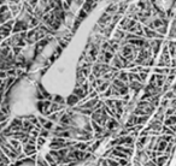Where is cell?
<instances>
[{
  "instance_id": "cell-18",
  "label": "cell",
  "mask_w": 176,
  "mask_h": 166,
  "mask_svg": "<svg viewBox=\"0 0 176 166\" xmlns=\"http://www.w3.org/2000/svg\"><path fill=\"white\" fill-rule=\"evenodd\" d=\"M150 115H136V124H141L144 125L145 123H147Z\"/></svg>"
},
{
  "instance_id": "cell-11",
  "label": "cell",
  "mask_w": 176,
  "mask_h": 166,
  "mask_svg": "<svg viewBox=\"0 0 176 166\" xmlns=\"http://www.w3.org/2000/svg\"><path fill=\"white\" fill-rule=\"evenodd\" d=\"M73 94H74V95H76V96L80 99V100L85 99V98L88 95L86 91H83V89H82L80 86H75V88H74V90H73Z\"/></svg>"
},
{
  "instance_id": "cell-7",
  "label": "cell",
  "mask_w": 176,
  "mask_h": 166,
  "mask_svg": "<svg viewBox=\"0 0 176 166\" xmlns=\"http://www.w3.org/2000/svg\"><path fill=\"white\" fill-rule=\"evenodd\" d=\"M78 102H80V99L74 95V94H70L66 99H65V106H70V107H74L76 105H78Z\"/></svg>"
},
{
  "instance_id": "cell-28",
  "label": "cell",
  "mask_w": 176,
  "mask_h": 166,
  "mask_svg": "<svg viewBox=\"0 0 176 166\" xmlns=\"http://www.w3.org/2000/svg\"><path fill=\"white\" fill-rule=\"evenodd\" d=\"M9 117H10V115H5V113H2V112L0 111V123H2V122H5V120H7V119H10Z\"/></svg>"
},
{
  "instance_id": "cell-30",
  "label": "cell",
  "mask_w": 176,
  "mask_h": 166,
  "mask_svg": "<svg viewBox=\"0 0 176 166\" xmlns=\"http://www.w3.org/2000/svg\"><path fill=\"white\" fill-rule=\"evenodd\" d=\"M7 4H21V0H6Z\"/></svg>"
},
{
  "instance_id": "cell-3",
  "label": "cell",
  "mask_w": 176,
  "mask_h": 166,
  "mask_svg": "<svg viewBox=\"0 0 176 166\" xmlns=\"http://www.w3.org/2000/svg\"><path fill=\"white\" fill-rule=\"evenodd\" d=\"M22 152L25 154V156H31V155L38 154L36 144H30V143H24V144H22Z\"/></svg>"
},
{
  "instance_id": "cell-15",
  "label": "cell",
  "mask_w": 176,
  "mask_h": 166,
  "mask_svg": "<svg viewBox=\"0 0 176 166\" xmlns=\"http://www.w3.org/2000/svg\"><path fill=\"white\" fill-rule=\"evenodd\" d=\"M52 102H56V103H59V105H65V98H63L62 95H52Z\"/></svg>"
},
{
  "instance_id": "cell-20",
  "label": "cell",
  "mask_w": 176,
  "mask_h": 166,
  "mask_svg": "<svg viewBox=\"0 0 176 166\" xmlns=\"http://www.w3.org/2000/svg\"><path fill=\"white\" fill-rule=\"evenodd\" d=\"M47 142V139H45V137H41V136H38L36 137V148L39 149H41V147L45 144Z\"/></svg>"
},
{
  "instance_id": "cell-16",
  "label": "cell",
  "mask_w": 176,
  "mask_h": 166,
  "mask_svg": "<svg viewBox=\"0 0 176 166\" xmlns=\"http://www.w3.org/2000/svg\"><path fill=\"white\" fill-rule=\"evenodd\" d=\"M161 135H170V136H175V132L169 128V127L162 125V129H161Z\"/></svg>"
},
{
  "instance_id": "cell-31",
  "label": "cell",
  "mask_w": 176,
  "mask_h": 166,
  "mask_svg": "<svg viewBox=\"0 0 176 166\" xmlns=\"http://www.w3.org/2000/svg\"><path fill=\"white\" fill-rule=\"evenodd\" d=\"M5 4H7L6 0H0V6H1V5H5Z\"/></svg>"
},
{
  "instance_id": "cell-29",
  "label": "cell",
  "mask_w": 176,
  "mask_h": 166,
  "mask_svg": "<svg viewBox=\"0 0 176 166\" xmlns=\"http://www.w3.org/2000/svg\"><path fill=\"white\" fill-rule=\"evenodd\" d=\"M142 166H157V165H156V164H154L152 160H147V161H146V163H145Z\"/></svg>"
},
{
  "instance_id": "cell-22",
  "label": "cell",
  "mask_w": 176,
  "mask_h": 166,
  "mask_svg": "<svg viewBox=\"0 0 176 166\" xmlns=\"http://www.w3.org/2000/svg\"><path fill=\"white\" fill-rule=\"evenodd\" d=\"M39 136H41V137H45V139H50L51 137V132L48 130H46V129H41L40 130V132H39Z\"/></svg>"
},
{
  "instance_id": "cell-4",
  "label": "cell",
  "mask_w": 176,
  "mask_h": 166,
  "mask_svg": "<svg viewBox=\"0 0 176 166\" xmlns=\"http://www.w3.org/2000/svg\"><path fill=\"white\" fill-rule=\"evenodd\" d=\"M50 100H38L36 102V108H38V111L41 113V115H46V112H47V110H48V107H50L51 105Z\"/></svg>"
},
{
  "instance_id": "cell-23",
  "label": "cell",
  "mask_w": 176,
  "mask_h": 166,
  "mask_svg": "<svg viewBox=\"0 0 176 166\" xmlns=\"http://www.w3.org/2000/svg\"><path fill=\"white\" fill-rule=\"evenodd\" d=\"M53 127H54V123H53V122H51V120H48V119H47V122L42 125V128L46 129V130H48V131H51V130L53 129Z\"/></svg>"
},
{
  "instance_id": "cell-32",
  "label": "cell",
  "mask_w": 176,
  "mask_h": 166,
  "mask_svg": "<svg viewBox=\"0 0 176 166\" xmlns=\"http://www.w3.org/2000/svg\"><path fill=\"white\" fill-rule=\"evenodd\" d=\"M21 1H24V0H21Z\"/></svg>"
},
{
  "instance_id": "cell-25",
  "label": "cell",
  "mask_w": 176,
  "mask_h": 166,
  "mask_svg": "<svg viewBox=\"0 0 176 166\" xmlns=\"http://www.w3.org/2000/svg\"><path fill=\"white\" fill-rule=\"evenodd\" d=\"M25 1H27L33 9H35V7L39 5V0H25Z\"/></svg>"
},
{
  "instance_id": "cell-2",
  "label": "cell",
  "mask_w": 176,
  "mask_h": 166,
  "mask_svg": "<svg viewBox=\"0 0 176 166\" xmlns=\"http://www.w3.org/2000/svg\"><path fill=\"white\" fill-rule=\"evenodd\" d=\"M27 30H29L28 22L24 21V19H16L12 29H11V33L12 34H18L21 31H27Z\"/></svg>"
},
{
  "instance_id": "cell-19",
  "label": "cell",
  "mask_w": 176,
  "mask_h": 166,
  "mask_svg": "<svg viewBox=\"0 0 176 166\" xmlns=\"http://www.w3.org/2000/svg\"><path fill=\"white\" fill-rule=\"evenodd\" d=\"M117 6H118V4H116V2H111L107 7H106V10H105V12L109 13V14H111V13L116 12V9H117Z\"/></svg>"
},
{
  "instance_id": "cell-8",
  "label": "cell",
  "mask_w": 176,
  "mask_h": 166,
  "mask_svg": "<svg viewBox=\"0 0 176 166\" xmlns=\"http://www.w3.org/2000/svg\"><path fill=\"white\" fill-rule=\"evenodd\" d=\"M73 147H74V149H77V151L87 152L88 147H89V143H88V142H83V141H76V143Z\"/></svg>"
},
{
  "instance_id": "cell-10",
  "label": "cell",
  "mask_w": 176,
  "mask_h": 166,
  "mask_svg": "<svg viewBox=\"0 0 176 166\" xmlns=\"http://www.w3.org/2000/svg\"><path fill=\"white\" fill-rule=\"evenodd\" d=\"M134 125H136V115H133V113H130L129 117H128V119H127V122L124 123V129H128V128H133Z\"/></svg>"
},
{
  "instance_id": "cell-5",
  "label": "cell",
  "mask_w": 176,
  "mask_h": 166,
  "mask_svg": "<svg viewBox=\"0 0 176 166\" xmlns=\"http://www.w3.org/2000/svg\"><path fill=\"white\" fill-rule=\"evenodd\" d=\"M22 122H23V119L21 118V117H16V118H13L11 122H9V128L11 129V131H19V130H22Z\"/></svg>"
},
{
  "instance_id": "cell-1",
  "label": "cell",
  "mask_w": 176,
  "mask_h": 166,
  "mask_svg": "<svg viewBox=\"0 0 176 166\" xmlns=\"http://www.w3.org/2000/svg\"><path fill=\"white\" fill-rule=\"evenodd\" d=\"M90 119L94 120L95 123H98V124L101 125V127H104L105 123H106V120L109 119V115H106V112H105L104 108L101 107L99 110H95V111L90 115Z\"/></svg>"
},
{
  "instance_id": "cell-24",
  "label": "cell",
  "mask_w": 176,
  "mask_h": 166,
  "mask_svg": "<svg viewBox=\"0 0 176 166\" xmlns=\"http://www.w3.org/2000/svg\"><path fill=\"white\" fill-rule=\"evenodd\" d=\"M106 164L107 166H119L117 160H115L113 158H106Z\"/></svg>"
},
{
  "instance_id": "cell-14",
  "label": "cell",
  "mask_w": 176,
  "mask_h": 166,
  "mask_svg": "<svg viewBox=\"0 0 176 166\" xmlns=\"http://www.w3.org/2000/svg\"><path fill=\"white\" fill-rule=\"evenodd\" d=\"M124 35H126V33H124L123 30H121V29H116V30H115V33H113V38H115V40H117V41L119 42L122 38H124Z\"/></svg>"
},
{
  "instance_id": "cell-26",
  "label": "cell",
  "mask_w": 176,
  "mask_h": 166,
  "mask_svg": "<svg viewBox=\"0 0 176 166\" xmlns=\"http://www.w3.org/2000/svg\"><path fill=\"white\" fill-rule=\"evenodd\" d=\"M6 75H7V77H10V76H15V77H16V67L9 69V70L6 71Z\"/></svg>"
},
{
  "instance_id": "cell-21",
  "label": "cell",
  "mask_w": 176,
  "mask_h": 166,
  "mask_svg": "<svg viewBox=\"0 0 176 166\" xmlns=\"http://www.w3.org/2000/svg\"><path fill=\"white\" fill-rule=\"evenodd\" d=\"M163 98L164 99H168V100H171V99H174L175 98V93L173 91V90H168V91H165L163 94Z\"/></svg>"
},
{
  "instance_id": "cell-6",
  "label": "cell",
  "mask_w": 176,
  "mask_h": 166,
  "mask_svg": "<svg viewBox=\"0 0 176 166\" xmlns=\"http://www.w3.org/2000/svg\"><path fill=\"white\" fill-rule=\"evenodd\" d=\"M162 125H163L162 122H159V120H157V119H152L146 129H147V130H154V131H159V132H161Z\"/></svg>"
},
{
  "instance_id": "cell-13",
  "label": "cell",
  "mask_w": 176,
  "mask_h": 166,
  "mask_svg": "<svg viewBox=\"0 0 176 166\" xmlns=\"http://www.w3.org/2000/svg\"><path fill=\"white\" fill-rule=\"evenodd\" d=\"M110 84H111V83H110L109 81H104L100 86H99V87H97L94 90H95L98 94H100V93H103V91H105V90L107 89V88L110 87Z\"/></svg>"
},
{
  "instance_id": "cell-27",
  "label": "cell",
  "mask_w": 176,
  "mask_h": 166,
  "mask_svg": "<svg viewBox=\"0 0 176 166\" xmlns=\"http://www.w3.org/2000/svg\"><path fill=\"white\" fill-rule=\"evenodd\" d=\"M7 11H9V5H7V4H5V5H1V6H0V14L7 12Z\"/></svg>"
},
{
  "instance_id": "cell-12",
  "label": "cell",
  "mask_w": 176,
  "mask_h": 166,
  "mask_svg": "<svg viewBox=\"0 0 176 166\" xmlns=\"http://www.w3.org/2000/svg\"><path fill=\"white\" fill-rule=\"evenodd\" d=\"M176 124V115H171L169 117H165L163 120V125L165 127H170V125H175Z\"/></svg>"
},
{
  "instance_id": "cell-17",
  "label": "cell",
  "mask_w": 176,
  "mask_h": 166,
  "mask_svg": "<svg viewBox=\"0 0 176 166\" xmlns=\"http://www.w3.org/2000/svg\"><path fill=\"white\" fill-rule=\"evenodd\" d=\"M88 17V13L85 11V10H80V12H78V14H77V17L75 18V21H77V22H80V23H82V21L85 19V18H87Z\"/></svg>"
},
{
  "instance_id": "cell-9",
  "label": "cell",
  "mask_w": 176,
  "mask_h": 166,
  "mask_svg": "<svg viewBox=\"0 0 176 166\" xmlns=\"http://www.w3.org/2000/svg\"><path fill=\"white\" fill-rule=\"evenodd\" d=\"M7 5H9V11L11 12L12 17H16L18 13L21 12V9H22L21 4H7Z\"/></svg>"
}]
</instances>
